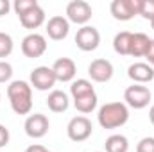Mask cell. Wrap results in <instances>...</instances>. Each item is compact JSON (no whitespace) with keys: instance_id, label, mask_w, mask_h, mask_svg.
Returning a JSON list of instances; mask_svg holds the SVG:
<instances>
[{"instance_id":"obj_1","label":"cell","mask_w":154,"mask_h":152,"mask_svg":"<svg viewBox=\"0 0 154 152\" xmlns=\"http://www.w3.org/2000/svg\"><path fill=\"white\" fill-rule=\"evenodd\" d=\"M7 99L16 114H29L32 111V86L25 81H13L7 86Z\"/></svg>"},{"instance_id":"obj_2","label":"cell","mask_w":154,"mask_h":152,"mask_svg":"<svg viewBox=\"0 0 154 152\" xmlns=\"http://www.w3.org/2000/svg\"><path fill=\"white\" fill-rule=\"evenodd\" d=\"M97 120L102 129H118L127 123L129 108L125 106V102H108L99 109Z\"/></svg>"},{"instance_id":"obj_3","label":"cell","mask_w":154,"mask_h":152,"mask_svg":"<svg viewBox=\"0 0 154 152\" xmlns=\"http://www.w3.org/2000/svg\"><path fill=\"white\" fill-rule=\"evenodd\" d=\"M152 99V93L147 86L143 84H133V86H127L125 91H124V100H125V106L133 108V109H143L149 106Z\"/></svg>"},{"instance_id":"obj_4","label":"cell","mask_w":154,"mask_h":152,"mask_svg":"<svg viewBox=\"0 0 154 152\" xmlns=\"http://www.w3.org/2000/svg\"><path fill=\"white\" fill-rule=\"evenodd\" d=\"M93 132V125L90 122V118L79 114V116H74L68 125H66V134L72 141L75 143H81V141H86Z\"/></svg>"},{"instance_id":"obj_5","label":"cell","mask_w":154,"mask_h":152,"mask_svg":"<svg viewBox=\"0 0 154 152\" xmlns=\"http://www.w3.org/2000/svg\"><path fill=\"white\" fill-rule=\"evenodd\" d=\"M93 16V9L86 0H72L66 5V20L77 23V25H86Z\"/></svg>"},{"instance_id":"obj_6","label":"cell","mask_w":154,"mask_h":152,"mask_svg":"<svg viewBox=\"0 0 154 152\" xmlns=\"http://www.w3.org/2000/svg\"><path fill=\"white\" fill-rule=\"evenodd\" d=\"M75 45L82 52L97 50L100 45V32L93 25H82L75 34Z\"/></svg>"},{"instance_id":"obj_7","label":"cell","mask_w":154,"mask_h":152,"mask_svg":"<svg viewBox=\"0 0 154 152\" xmlns=\"http://www.w3.org/2000/svg\"><path fill=\"white\" fill-rule=\"evenodd\" d=\"M23 129H25V134L32 140H39L43 138L48 129H50V122L45 114L41 113H34V114H29L25 118V123H23Z\"/></svg>"},{"instance_id":"obj_8","label":"cell","mask_w":154,"mask_h":152,"mask_svg":"<svg viewBox=\"0 0 154 152\" xmlns=\"http://www.w3.org/2000/svg\"><path fill=\"white\" fill-rule=\"evenodd\" d=\"M57 79L54 75L52 66H38L31 72V86L38 91H48L56 86Z\"/></svg>"},{"instance_id":"obj_9","label":"cell","mask_w":154,"mask_h":152,"mask_svg":"<svg viewBox=\"0 0 154 152\" xmlns=\"http://www.w3.org/2000/svg\"><path fill=\"white\" fill-rule=\"evenodd\" d=\"M140 9V0H113L109 5V11L115 20L120 22H129L138 14Z\"/></svg>"},{"instance_id":"obj_10","label":"cell","mask_w":154,"mask_h":152,"mask_svg":"<svg viewBox=\"0 0 154 152\" xmlns=\"http://www.w3.org/2000/svg\"><path fill=\"white\" fill-rule=\"evenodd\" d=\"M22 52L25 57L29 59H36L41 57L47 52V39L38 32H31L22 39Z\"/></svg>"},{"instance_id":"obj_11","label":"cell","mask_w":154,"mask_h":152,"mask_svg":"<svg viewBox=\"0 0 154 152\" xmlns=\"http://www.w3.org/2000/svg\"><path fill=\"white\" fill-rule=\"evenodd\" d=\"M113 72L115 70H113L111 61L102 59V57L93 59L90 63V66H88V75L91 77V81H95V82H108V81H111Z\"/></svg>"},{"instance_id":"obj_12","label":"cell","mask_w":154,"mask_h":152,"mask_svg":"<svg viewBox=\"0 0 154 152\" xmlns=\"http://www.w3.org/2000/svg\"><path fill=\"white\" fill-rule=\"evenodd\" d=\"M52 70H54V75L59 82H74L77 74V65L70 57H59L54 61Z\"/></svg>"},{"instance_id":"obj_13","label":"cell","mask_w":154,"mask_h":152,"mask_svg":"<svg viewBox=\"0 0 154 152\" xmlns=\"http://www.w3.org/2000/svg\"><path fill=\"white\" fill-rule=\"evenodd\" d=\"M47 34L48 38L54 39V41H61L68 36L70 32V22L65 18V16H52L48 22H47Z\"/></svg>"},{"instance_id":"obj_14","label":"cell","mask_w":154,"mask_h":152,"mask_svg":"<svg viewBox=\"0 0 154 152\" xmlns=\"http://www.w3.org/2000/svg\"><path fill=\"white\" fill-rule=\"evenodd\" d=\"M127 77L134 84H147L154 79V68L149 63H133L127 68Z\"/></svg>"},{"instance_id":"obj_15","label":"cell","mask_w":154,"mask_h":152,"mask_svg":"<svg viewBox=\"0 0 154 152\" xmlns=\"http://www.w3.org/2000/svg\"><path fill=\"white\" fill-rule=\"evenodd\" d=\"M20 23L25 29H31V31L41 27L45 23V11H43V7L38 4L36 7H32L31 11H27L25 14H22L20 16Z\"/></svg>"},{"instance_id":"obj_16","label":"cell","mask_w":154,"mask_h":152,"mask_svg":"<svg viewBox=\"0 0 154 152\" xmlns=\"http://www.w3.org/2000/svg\"><path fill=\"white\" fill-rule=\"evenodd\" d=\"M47 106L52 113H65L70 106V100H68V95L61 90H52L48 93V99H47Z\"/></svg>"},{"instance_id":"obj_17","label":"cell","mask_w":154,"mask_h":152,"mask_svg":"<svg viewBox=\"0 0 154 152\" xmlns=\"http://www.w3.org/2000/svg\"><path fill=\"white\" fill-rule=\"evenodd\" d=\"M151 41L147 34L143 32H133V41H131V52L129 56L133 57H145L147 52H149V47H151Z\"/></svg>"},{"instance_id":"obj_18","label":"cell","mask_w":154,"mask_h":152,"mask_svg":"<svg viewBox=\"0 0 154 152\" xmlns=\"http://www.w3.org/2000/svg\"><path fill=\"white\" fill-rule=\"evenodd\" d=\"M131 41H133V32L129 31H122L113 38V48L116 54L120 56H129L131 52Z\"/></svg>"},{"instance_id":"obj_19","label":"cell","mask_w":154,"mask_h":152,"mask_svg":"<svg viewBox=\"0 0 154 152\" xmlns=\"http://www.w3.org/2000/svg\"><path fill=\"white\" fill-rule=\"evenodd\" d=\"M74 106L79 113L88 114L91 113L95 108H97V93H88V95H82V97H77L74 99Z\"/></svg>"},{"instance_id":"obj_20","label":"cell","mask_w":154,"mask_h":152,"mask_svg":"<svg viewBox=\"0 0 154 152\" xmlns=\"http://www.w3.org/2000/svg\"><path fill=\"white\" fill-rule=\"evenodd\" d=\"M104 152H127L129 150V140L124 134H111L106 143H104Z\"/></svg>"},{"instance_id":"obj_21","label":"cell","mask_w":154,"mask_h":152,"mask_svg":"<svg viewBox=\"0 0 154 152\" xmlns=\"http://www.w3.org/2000/svg\"><path fill=\"white\" fill-rule=\"evenodd\" d=\"M93 86L88 79H77L72 82L70 86V93H72V99H77V97H82V95H88V93H93Z\"/></svg>"},{"instance_id":"obj_22","label":"cell","mask_w":154,"mask_h":152,"mask_svg":"<svg viewBox=\"0 0 154 152\" xmlns=\"http://www.w3.org/2000/svg\"><path fill=\"white\" fill-rule=\"evenodd\" d=\"M14 48V43H13V38L7 34V32H0V61L7 56H11Z\"/></svg>"},{"instance_id":"obj_23","label":"cell","mask_w":154,"mask_h":152,"mask_svg":"<svg viewBox=\"0 0 154 152\" xmlns=\"http://www.w3.org/2000/svg\"><path fill=\"white\" fill-rule=\"evenodd\" d=\"M38 5V2L36 0H14V4H13V9H14V13L18 14V18L22 16V14H25L27 11H31L32 7H36Z\"/></svg>"},{"instance_id":"obj_24","label":"cell","mask_w":154,"mask_h":152,"mask_svg":"<svg viewBox=\"0 0 154 152\" xmlns=\"http://www.w3.org/2000/svg\"><path fill=\"white\" fill-rule=\"evenodd\" d=\"M138 14L145 20H154V0H140Z\"/></svg>"},{"instance_id":"obj_25","label":"cell","mask_w":154,"mask_h":152,"mask_svg":"<svg viewBox=\"0 0 154 152\" xmlns=\"http://www.w3.org/2000/svg\"><path fill=\"white\" fill-rule=\"evenodd\" d=\"M136 152H154V138L152 136H145L138 141Z\"/></svg>"},{"instance_id":"obj_26","label":"cell","mask_w":154,"mask_h":152,"mask_svg":"<svg viewBox=\"0 0 154 152\" xmlns=\"http://www.w3.org/2000/svg\"><path fill=\"white\" fill-rule=\"evenodd\" d=\"M11 77H13V66H11V63L0 61V84L11 81Z\"/></svg>"},{"instance_id":"obj_27","label":"cell","mask_w":154,"mask_h":152,"mask_svg":"<svg viewBox=\"0 0 154 152\" xmlns=\"http://www.w3.org/2000/svg\"><path fill=\"white\" fill-rule=\"evenodd\" d=\"M9 138H11V134H9V129H7L5 125H2V123H0V149L7 147V143H9Z\"/></svg>"},{"instance_id":"obj_28","label":"cell","mask_w":154,"mask_h":152,"mask_svg":"<svg viewBox=\"0 0 154 152\" xmlns=\"http://www.w3.org/2000/svg\"><path fill=\"white\" fill-rule=\"evenodd\" d=\"M11 11V4L9 0H0V16H5Z\"/></svg>"},{"instance_id":"obj_29","label":"cell","mask_w":154,"mask_h":152,"mask_svg":"<svg viewBox=\"0 0 154 152\" xmlns=\"http://www.w3.org/2000/svg\"><path fill=\"white\" fill-rule=\"evenodd\" d=\"M25 152H48L43 145H39V143H32V145H29L27 149H25Z\"/></svg>"},{"instance_id":"obj_30","label":"cell","mask_w":154,"mask_h":152,"mask_svg":"<svg viewBox=\"0 0 154 152\" xmlns=\"http://www.w3.org/2000/svg\"><path fill=\"white\" fill-rule=\"evenodd\" d=\"M145 57H147L149 65L154 68V39L151 41V47H149V52H147V56H145Z\"/></svg>"},{"instance_id":"obj_31","label":"cell","mask_w":154,"mask_h":152,"mask_svg":"<svg viewBox=\"0 0 154 152\" xmlns=\"http://www.w3.org/2000/svg\"><path fill=\"white\" fill-rule=\"evenodd\" d=\"M149 120H151V123L154 125V106L149 109Z\"/></svg>"},{"instance_id":"obj_32","label":"cell","mask_w":154,"mask_h":152,"mask_svg":"<svg viewBox=\"0 0 154 152\" xmlns=\"http://www.w3.org/2000/svg\"><path fill=\"white\" fill-rule=\"evenodd\" d=\"M151 27L154 29V20H151Z\"/></svg>"},{"instance_id":"obj_33","label":"cell","mask_w":154,"mask_h":152,"mask_svg":"<svg viewBox=\"0 0 154 152\" xmlns=\"http://www.w3.org/2000/svg\"><path fill=\"white\" fill-rule=\"evenodd\" d=\"M97 152H100V150H97Z\"/></svg>"}]
</instances>
